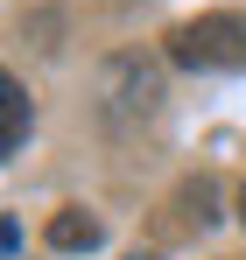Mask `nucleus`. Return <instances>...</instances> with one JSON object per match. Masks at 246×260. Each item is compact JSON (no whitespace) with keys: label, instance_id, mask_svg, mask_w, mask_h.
I'll return each mask as SVG.
<instances>
[{"label":"nucleus","instance_id":"f257e3e1","mask_svg":"<svg viewBox=\"0 0 246 260\" xmlns=\"http://www.w3.org/2000/svg\"><path fill=\"white\" fill-rule=\"evenodd\" d=\"M169 56L183 71H246V21L239 14H197L169 36Z\"/></svg>","mask_w":246,"mask_h":260},{"label":"nucleus","instance_id":"f03ea898","mask_svg":"<svg viewBox=\"0 0 246 260\" xmlns=\"http://www.w3.org/2000/svg\"><path fill=\"white\" fill-rule=\"evenodd\" d=\"M49 246H64V253L99 246V218H84V211H56V218H49Z\"/></svg>","mask_w":246,"mask_h":260},{"label":"nucleus","instance_id":"7ed1b4c3","mask_svg":"<svg viewBox=\"0 0 246 260\" xmlns=\"http://www.w3.org/2000/svg\"><path fill=\"white\" fill-rule=\"evenodd\" d=\"M21 141H28V91L7 78V155H21Z\"/></svg>","mask_w":246,"mask_h":260},{"label":"nucleus","instance_id":"20e7f679","mask_svg":"<svg viewBox=\"0 0 246 260\" xmlns=\"http://www.w3.org/2000/svg\"><path fill=\"white\" fill-rule=\"evenodd\" d=\"M239 218H246V190H239Z\"/></svg>","mask_w":246,"mask_h":260}]
</instances>
